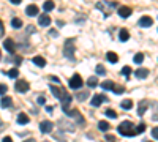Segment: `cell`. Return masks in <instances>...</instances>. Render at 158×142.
I'll return each mask as SVG.
<instances>
[{"label":"cell","mask_w":158,"mask_h":142,"mask_svg":"<svg viewBox=\"0 0 158 142\" xmlns=\"http://www.w3.org/2000/svg\"><path fill=\"white\" fill-rule=\"evenodd\" d=\"M118 38H120V41H128L130 40V32L127 30V29H122L120 30V33H118Z\"/></svg>","instance_id":"cell-20"},{"label":"cell","mask_w":158,"mask_h":142,"mask_svg":"<svg viewBox=\"0 0 158 142\" xmlns=\"http://www.w3.org/2000/svg\"><path fill=\"white\" fill-rule=\"evenodd\" d=\"M112 92H114V93H117V95H120V93H123V92H125V88H123V87H120V85H115Z\"/></svg>","instance_id":"cell-33"},{"label":"cell","mask_w":158,"mask_h":142,"mask_svg":"<svg viewBox=\"0 0 158 142\" xmlns=\"http://www.w3.org/2000/svg\"><path fill=\"white\" fill-rule=\"evenodd\" d=\"M24 142H36L35 139H27V140H24Z\"/></svg>","instance_id":"cell-48"},{"label":"cell","mask_w":158,"mask_h":142,"mask_svg":"<svg viewBox=\"0 0 158 142\" xmlns=\"http://www.w3.org/2000/svg\"><path fill=\"white\" fill-rule=\"evenodd\" d=\"M36 67H40V68H43V67H46V60H44V57H41V55H36V57H33V60H32Z\"/></svg>","instance_id":"cell-17"},{"label":"cell","mask_w":158,"mask_h":142,"mask_svg":"<svg viewBox=\"0 0 158 142\" xmlns=\"http://www.w3.org/2000/svg\"><path fill=\"white\" fill-rule=\"evenodd\" d=\"M11 104H13V99H11L10 96H3V98H2V101H0V106L5 108V109H6V108H10Z\"/></svg>","instance_id":"cell-21"},{"label":"cell","mask_w":158,"mask_h":142,"mask_svg":"<svg viewBox=\"0 0 158 142\" xmlns=\"http://www.w3.org/2000/svg\"><path fill=\"white\" fill-rule=\"evenodd\" d=\"M133 60H135V63H138V65H139V63L144 62V54H136V55L133 57Z\"/></svg>","instance_id":"cell-30"},{"label":"cell","mask_w":158,"mask_h":142,"mask_svg":"<svg viewBox=\"0 0 158 142\" xmlns=\"http://www.w3.org/2000/svg\"><path fill=\"white\" fill-rule=\"evenodd\" d=\"M82 77L79 76V74H74V76H71V79H70V82H68V85H70V88H73V90H76V88H81L82 87Z\"/></svg>","instance_id":"cell-4"},{"label":"cell","mask_w":158,"mask_h":142,"mask_svg":"<svg viewBox=\"0 0 158 142\" xmlns=\"http://www.w3.org/2000/svg\"><path fill=\"white\" fill-rule=\"evenodd\" d=\"M106 115H108V117H111V119H115V117H117V112L112 111V109H108V111H106Z\"/></svg>","instance_id":"cell-35"},{"label":"cell","mask_w":158,"mask_h":142,"mask_svg":"<svg viewBox=\"0 0 158 142\" xmlns=\"http://www.w3.org/2000/svg\"><path fill=\"white\" fill-rule=\"evenodd\" d=\"M38 24L41 25V27H48V25L51 24V18L48 14H40L38 16Z\"/></svg>","instance_id":"cell-14"},{"label":"cell","mask_w":158,"mask_h":142,"mask_svg":"<svg viewBox=\"0 0 158 142\" xmlns=\"http://www.w3.org/2000/svg\"><path fill=\"white\" fill-rule=\"evenodd\" d=\"M131 13H133V10H131L130 6H120V8H118V16L123 18V19H127Z\"/></svg>","instance_id":"cell-13"},{"label":"cell","mask_w":158,"mask_h":142,"mask_svg":"<svg viewBox=\"0 0 158 142\" xmlns=\"http://www.w3.org/2000/svg\"><path fill=\"white\" fill-rule=\"evenodd\" d=\"M106 139H108V140H111V142H115V137H114V136H111V134H108V136H106Z\"/></svg>","instance_id":"cell-42"},{"label":"cell","mask_w":158,"mask_h":142,"mask_svg":"<svg viewBox=\"0 0 158 142\" xmlns=\"http://www.w3.org/2000/svg\"><path fill=\"white\" fill-rule=\"evenodd\" d=\"M43 10L44 11H52L54 10V2H52V0H46V2L43 3Z\"/></svg>","instance_id":"cell-26"},{"label":"cell","mask_w":158,"mask_h":142,"mask_svg":"<svg viewBox=\"0 0 158 142\" xmlns=\"http://www.w3.org/2000/svg\"><path fill=\"white\" fill-rule=\"evenodd\" d=\"M146 142H152V140H146Z\"/></svg>","instance_id":"cell-50"},{"label":"cell","mask_w":158,"mask_h":142,"mask_svg":"<svg viewBox=\"0 0 158 142\" xmlns=\"http://www.w3.org/2000/svg\"><path fill=\"white\" fill-rule=\"evenodd\" d=\"M46 111L48 112H52V106H46Z\"/></svg>","instance_id":"cell-47"},{"label":"cell","mask_w":158,"mask_h":142,"mask_svg":"<svg viewBox=\"0 0 158 142\" xmlns=\"http://www.w3.org/2000/svg\"><path fill=\"white\" fill-rule=\"evenodd\" d=\"M49 33H51V35H52V36H57V35H59V33H57V32H56V30H52V32H49Z\"/></svg>","instance_id":"cell-46"},{"label":"cell","mask_w":158,"mask_h":142,"mask_svg":"<svg viewBox=\"0 0 158 142\" xmlns=\"http://www.w3.org/2000/svg\"><path fill=\"white\" fill-rule=\"evenodd\" d=\"M2 142H13V139H11V137H10V136H5V137H3V140H2Z\"/></svg>","instance_id":"cell-43"},{"label":"cell","mask_w":158,"mask_h":142,"mask_svg":"<svg viewBox=\"0 0 158 142\" xmlns=\"http://www.w3.org/2000/svg\"><path fill=\"white\" fill-rule=\"evenodd\" d=\"M150 101L149 99H142L141 103H139V108H138V115H144V112H146L150 106Z\"/></svg>","instance_id":"cell-9"},{"label":"cell","mask_w":158,"mask_h":142,"mask_svg":"<svg viewBox=\"0 0 158 142\" xmlns=\"http://www.w3.org/2000/svg\"><path fill=\"white\" fill-rule=\"evenodd\" d=\"M117 131H118V134H120V136H128V137H130V136H136V134H138L135 125L131 123V122H122L120 125H118Z\"/></svg>","instance_id":"cell-1"},{"label":"cell","mask_w":158,"mask_h":142,"mask_svg":"<svg viewBox=\"0 0 158 142\" xmlns=\"http://www.w3.org/2000/svg\"><path fill=\"white\" fill-rule=\"evenodd\" d=\"M71 95L70 93H67V95H65L63 98H62V111L63 112H67L68 109H70V104H71Z\"/></svg>","instance_id":"cell-7"},{"label":"cell","mask_w":158,"mask_h":142,"mask_svg":"<svg viewBox=\"0 0 158 142\" xmlns=\"http://www.w3.org/2000/svg\"><path fill=\"white\" fill-rule=\"evenodd\" d=\"M150 108H152V120H156L158 122V103L150 104Z\"/></svg>","instance_id":"cell-22"},{"label":"cell","mask_w":158,"mask_h":142,"mask_svg":"<svg viewBox=\"0 0 158 142\" xmlns=\"http://www.w3.org/2000/svg\"><path fill=\"white\" fill-rule=\"evenodd\" d=\"M8 76H10V77H18V76H19V70H18V68L10 70V71H8Z\"/></svg>","instance_id":"cell-31"},{"label":"cell","mask_w":158,"mask_h":142,"mask_svg":"<svg viewBox=\"0 0 158 142\" xmlns=\"http://www.w3.org/2000/svg\"><path fill=\"white\" fill-rule=\"evenodd\" d=\"M87 96H89V92H81V93H77V99H79V101H84Z\"/></svg>","instance_id":"cell-34"},{"label":"cell","mask_w":158,"mask_h":142,"mask_svg":"<svg viewBox=\"0 0 158 142\" xmlns=\"http://www.w3.org/2000/svg\"><path fill=\"white\" fill-rule=\"evenodd\" d=\"M87 85L90 87V88H94V87H97L98 85V79L95 76H92V77H89V81H87Z\"/></svg>","instance_id":"cell-27"},{"label":"cell","mask_w":158,"mask_h":142,"mask_svg":"<svg viewBox=\"0 0 158 142\" xmlns=\"http://www.w3.org/2000/svg\"><path fill=\"white\" fill-rule=\"evenodd\" d=\"M106 59H108V62H111V63H117V62H118V55H117L115 52H108V54H106Z\"/></svg>","instance_id":"cell-24"},{"label":"cell","mask_w":158,"mask_h":142,"mask_svg":"<svg viewBox=\"0 0 158 142\" xmlns=\"http://www.w3.org/2000/svg\"><path fill=\"white\" fill-rule=\"evenodd\" d=\"M98 128H100L101 131H108V130H109L111 126H109V123H108V122L101 120V122H98Z\"/></svg>","instance_id":"cell-29"},{"label":"cell","mask_w":158,"mask_h":142,"mask_svg":"<svg viewBox=\"0 0 158 142\" xmlns=\"http://www.w3.org/2000/svg\"><path fill=\"white\" fill-rule=\"evenodd\" d=\"M63 55L67 57L68 60H73L74 57V40L73 38H70V40H67V43L63 44Z\"/></svg>","instance_id":"cell-3"},{"label":"cell","mask_w":158,"mask_h":142,"mask_svg":"<svg viewBox=\"0 0 158 142\" xmlns=\"http://www.w3.org/2000/svg\"><path fill=\"white\" fill-rule=\"evenodd\" d=\"M29 122H30V119H29L24 112H21V114L18 115V123H19V125H27Z\"/></svg>","instance_id":"cell-19"},{"label":"cell","mask_w":158,"mask_h":142,"mask_svg":"<svg viewBox=\"0 0 158 142\" xmlns=\"http://www.w3.org/2000/svg\"><path fill=\"white\" fill-rule=\"evenodd\" d=\"M144 130H146V125H144V123H141V125H138V126H136V131H138V134L144 133Z\"/></svg>","instance_id":"cell-37"},{"label":"cell","mask_w":158,"mask_h":142,"mask_svg":"<svg viewBox=\"0 0 158 142\" xmlns=\"http://www.w3.org/2000/svg\"><path fill=\"white\" fill-rule=\"evenodd\" d=\"M152 136H153L155 139H158V126H156V128H153V130H152Z\"/></svg>","instance_id":"cell-39"},{"label":"cell","mask_w":158,"mask_h":142,"mask_svg":"<svg viewBox=\"0 0 158 142\" xmlns=\"http://www.w3.org/2000/svg\"><path fill=\"white\" fill-rule=\"evenodd\" d=\"M152 24H153V19L149 18V16H144V18L139 19V25H141V27H150Z\"/></svg>","instance_id":"cell-15"},{"label":"cell","mask_w":158,"mask_h":142,"mask_svg":"<svg viewBox=\"0 0 158 142\" xmlns=\"http://www.w3.org/2000/svg\"><path fill=\"white\" fill-rule=\"evenodd\" d=\"M115 6H117V3H114V2H106V0H103V2H98V3H97V8L104 13V16H109L111 13L115 10Z\"/></svg>","instance_id":"cell-2"},{"label":"cell","mask_w":158,"mask_h":142,"mask_svg":"<svg viewBox=\"0 0 158 142\" xmlns=\"http://www.w3.org/2000/svg\"><path fill=\"white\" fill-rule=\"evenodd\" d=\"M135 74H136L138 79H146V77L149 76V70L147 68H138Z\"/></svg>","instance_id":"cell-16"},{"label":"cell","mask_w":158,"mask_h":142,"mask_svg":"<svg viewBox=\"0 0 158 142\" xmlns=\"http://www.w3.org/2000/svg\"><path fill=\"white\" fill-rule=\"evenodd\" d=\"M25 13H27V16H36L38 14V6L36 5H29L27 10H25Z\"/></svg>","instance_id":"cell-18"},{"label":"cell","mask_w":158,"mask_h":142,"mask_svg":"<svg viewBox=\"0 0 158 142\" xmlns=\"http://www.w3.org/2000/svg\"><path fill=\"white\" fill-rule=\"evenodd\" d=\"M3 30H5V29H3V24H2V22H0V36H2V35H3Z\"/></svg>","instance_id":"cell-44"},{"label":"cell","mask_w":158,"mask_h":142,"mask_svg":"<svg viewBox=\"0 0 158 142\" xmlns=\"http://www.w3.org/2000/svg\"><path fill=\"white\" fill-rule=\"evenodd\" d=\"M3 46H5V49L8 51L10 54H13V52H15V49H16V44H15V41H13L11 38H6V40L3 41Z\"/></svg>","instance_id":"cell-11"},{"label":"cell","mask_w":158,"mask_h":142,"mask_svg":"<svg viewBox=\"0 0 158 142\" xmlns=\"http://www.w3.org/2000/svg\"><path fill=\"white\" fill-rule=\"evenodd\" d=\"M97 74H101V76H103V74H106V70H104L103 65H98V67H97Z\"/></svg>","instance_id":"cell-36"},{"label":"cell","mask_w":158,"mask_h":142,"mask_svg":"<svg viewBox=\"0 0 158 142\" xmlns=\"http://www.w3.org/2000/svg\"><path fill=\"white\" fill-rule=\"evenodd\" d=\"M65 114H67L68 117H77V122L81 123V125L84 123V119H82V115L79 114V111H76V109H68V111L65 112Z\"/></svg>","instance_id":"cell-10"},{"label":"cell","mask_w":158,"mask_h":142,"mask_svg":"<svg viewBox=\"0 0 158 142\" xmlns=\"http://www.w3.org/2000/svg\"><path fill=\"white\" fill-rule=\"evenodd\" d=\"M52 128H54V125H52L49 120H43L41 123H40V130H41V133H44V134L51 133Z\"/></svg>","instance_id":"cell-6"},{"label":"cell","mask_w":158,"mask_h":142,"mask_svg":"<svg viewBox=\"0 0 158 142\" xmlns=\"http://www.w3.org/2000/svg\"><path fill=\"white\" fill-rule=\"evenodd\" d=\"M22 2V0H11V3H15V5H19Z\"/></svg>","instance_id":"cell-45"},{"label":"cell","mask_w":158,"mask_h":142,"mask_svg":"<svg viewBox=\"0 0 158 142\" xmlns=\"http://www.w3.org/2000/svg\"><path fill=\"white\" fill-rule=\"evenodd\" d=\"M104 101H106V96H104V95H95L94 98H92V101H90V104L92 106H94V108H98L100 104H101V103H104Z\"/></svg>","instance_id":"cell-8"},{"label":"cell","mask_w":158,"mask_h":142,"mask_svg":"<svg viewBox=\"0 0 158 142\" xmlns=\"http://www.w3.org/2000/svg\"><path fill=\"white\" fill-rule=\"evenodd\" d=\"M38 103H40V104H44V103H46V98H44V96H38Z\"/></svg>","instance_id":"cell-40"},{"label":"cell","mask_w":158,"mask_h":142,"mask_svg":"<svg viewBox=\"0 0 158 142\" xmlns=\"http://www.w3.org/2000/svg\"><path fill=\"white\" fill-rule=\"evenodd\" d=\"M15 87H16V90H18V92H21V93H25V92H27V90L30 88V84H29L27 81H24V79H19V81H16Z\"/></svg>","instance_id":"cell-5"},{"label":"cell","mask_w":158,"mask_h":142,"mask_svg":"<svg viewBox=\"0 0 158 142\" xmlns=\"http://www.w3.org/2000/svg\"><path fill=\"white\" fill-rule=\"evenodd\" d=\"M120 106H122V109L130 111L131 108H133V101H131V99H123V101L120 103Z\"/></svg>","instance_id":"cell-23"},{"label":"cell","mask_w":158,"mask_h":142,"mask_svg":"<svg viewBox=\"0 0 158 142\" xmlns=\"http://www.w3.org/2000/svg\"><path fill=\"white\" fill-rule=\"evenodd\" d=\"M8 92V87L5 84H0V95H5Z\"/></svg>","instance_id":"cell-38"},{"label":"cell","mask_w":158,"mask_h":142,"mask_svg":"<svg viewBox=\"0 0 158 142\" xmlns=\"http://www.w3.org/2000/svg\"><path fill=\"white\" fill-rule=\"evenodd\" d=\"M122 74L127 76V79H128L130 74H131V68H130V67H123V68H122Z\"/></svg>","instance_id":"cell-32"},{"label":"cell","mask_w":158,"mask_h":142,"mask_svg":"<svg viewBox=\"0 0 158 142\" xmlns=\"http://www.w3.org/2000/svg\"><path fill=\"white\" fill-rule=\"evenodd\" d=\"M114 87H115V84L112 81H106V82L101 84V88L103 90H114Z\"/></svg>","instance_id":"cell-25"},{"label":"cell","mask_w":158,"mask_h":142,"mask_svg":"<svg viewBox=\"0 0 158 142\" xmlns=\"http://www.w3.org/2000/svg\"><path fill=\"white\" fill-rule=\"evenodd\" d=\"M11 25H13L15 29H21V27H22V21H21L19 18H13V19H11Z\"/></svg>","instance_id":"cell-28"},{"label":"cell","mask_w":158,"mask_h":142,"mask_svg":"<svg viewBox=\"0 0 158 142\" xmlns=\"http://www.w3.org/2000/svg\"><path fill=\"white\" fill-rule=\"evenodd\" d=\"M51 92H52V95H54L56 98H60V99L67 95L65 88H59V87H51Z\"/></svg>","instance_id":"cell-12"},{"label":"cell","mask_w":158,"mask_h":142,"mask_svg":"<svg viewBox=\"0 0 158 142\" xmlns=\"http://www.w3.org/2000/svg\"><path fill=\"white\" fill-rule=\"evenodd\" d=\"M49 79H51L52 82H57V84L60 82V81H59V77H56V76H52V77H49Z\"/></svg>","instance_id":"cell-41"},{"label":"cell","mask_w":158,"mask_h":142,"mask_svg":"<svg viewBox=\"0 0 158 142\" xmlns=\"http://www.w3.org/2000/svg\"><path fill=\"white\" fill-rule=\"evenodd\" d=\"M0 60H2V52H0Z\"/></svg>","instance_id":"cell-49"}]
</instances>
